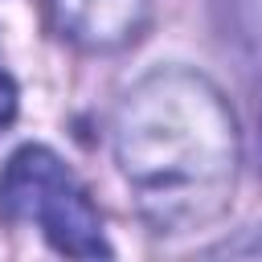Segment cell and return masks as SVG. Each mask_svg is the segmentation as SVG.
Instances as JSON below:
<instances>
[{"mask_svg":"<svg viewBox=\"0 0 262 262\" xmlns=\"http://www.w3.org/2000/svg\"><path fill=\"white\" fill-rule=\"evenodd\" d=\"M115 160L139 213L160 233L217 221L237 180V123L196 70H156L115 115Z\"/></svg>","mask_w":262,"mask_h":262,"instance_id":"6da1fadb","label":"cell"},{"mask_svg":"<svg viewBox=\"0 0 262 262\" xmlns=\"http://www.w3.org/2000/svg\"><path fill=\"white\" fill-rule=\"evenodd\" d=\"M156 0H49L53 25L82 49L111 53L135 41Z\"/></svg>","mask_w":262,"mask_h":262,"instance_id":"7a4b0ae2","label":"cell"},{"mask_svg":"<svg viewBox=\"0 0 262 262\" xmlns=\"http://www.w3.org/2000/svg\"><path fill=\"white\" fill-rule=\"evenodd\" d=\"M33 221L41 225V233L49 237V246L57 254H70V258H106L111 254L102 217L74 176H66L57 188H49V196L37 205Z\"/></svg>","mask_w":262,"mask_h":262,"instance_id":"3957f363","label":"cell"},{"mask_svg":"<svg viewBox=\"0 0 262 262\" xmlns=\"http://www.w3.org/2000/svg\"><path fill=\"white\" fill-rule=\"evenodd\" d=\"M66 176H70V168L49 147L25 143L0 168V217H8V221H33L37 205L45 201V192L57 180H66Z\"/></svg>","mask_w":262,"mask_h":262,"instance_id":"277c9868","label":"cell"},{"mask_svg":"<svg viewBox=\"0 0 262 262\" xmlns=\"http://www.w3.org/2000/svg\"><path fill=\"white\" fill-rule=\"evenodd\" d=\"M16 119V82L0 70V127H8Z\"/></svg>","mask_w":262,"mask_h":262,"instance_id":"5b68a950","label":"cell"}]
</instances>
